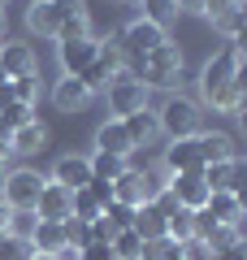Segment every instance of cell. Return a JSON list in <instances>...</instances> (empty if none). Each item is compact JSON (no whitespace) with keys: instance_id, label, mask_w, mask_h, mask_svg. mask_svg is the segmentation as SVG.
Here are the masks:
<instances>
[{"instance_id":"6da1fadb","label":"cell","mask_w":247,"mask_h":260,"mask_svg":"<svg viewBox=\"0 0 247 260\" xmlns=\"http://www.w3.org/2000/svg\"><path fill=\"white\" fill-rule=\"evenodd\" d=\"M243 83H247L243 78V48H238V39H230V48H221L200 70V95L217 113H238L243 109Z\"/></svg>"},{"instance_id":"7a4b0ae2","label":"cell","mask_w":247,"mask_h":260,"mask_svg":"<svg viewBox=\"0 0 247 260\" xmlns=\"http://www.w3.org/2000/svg\"><path fill=\"white\" fill-rule=\"evenodd\" d=\"M126 65L147 91H152V87H174L178 78H182V52H178V44H169V39H165L161 48H152L143 61H126Z\"/></svg>"},{"instance_id":"3957f363","label":"cell","mask_w":247,"mask_h":260,"mask_svg":"<svg viewBox=\"0 0 247 260\" xmlns=\"http://www.w3.org/2000/svg\"><path fill=\"white\" fill-rule=\"evenodd\" d=\"M200 104L191 100V95H165V104H161V113H156V130L161 135H169V143L174 139H195L200 135Z\"/></svg>"},{"instance_id":"277c9868","label":"cell","mask_w":247,"mask_h":260,"mask_svg":"<svg viewBox=\"0 0 247 260\" xmlns=\"http://www.w3.org/2000/svg\"><path fill=\"white\" fill-rule=\"evenodd\" d=\"M48 178L39 169H9V174L0 178V200L9 208H35L39 191H44Z\"/></svg>"},{"instance_id":"5b68a950","label":"cell","mask_w":247,"mask_h":260,"mask_svg":"<svg viewBox=\"0 0 247 260\" xmlns=\"http://www.w3.org/2000/svg\"><path fill=\"white\" fill-rule=\"evenodd\" d=\"M104 91H109V109H113V117H126V113L147 109V87L139 83L130 70H117V74H113V83L104 87Z\"/></svg>"},{"instance_id":"8992f818","label":"cell","mask_w":247,"mask_h":260,"mask_svg":"<svg viewBox=\"0 0 247 260\" xmlns=\"http://www.w3.org/2000/svg\"><path fill=\"white\" fill-rule=\"evenodd\" d=\"M113 44H117V52H121V61H143L147 52H152V48H161L165 44V30L161 26H152V22H130L126 30H121L117 39H113Z\"/></svg>"},{"instance_id":"52a82bcc","label":"cell","mask_w":247,"mask_h":260,"mask_svg":"<svg viewBox=\"0 0 247 260\" xmlns=\"http://www.w3.org/2000/svg\"><path fill=\"white\" fill-rule=\"evenodd\" d=\"M117 70H126V61H121V52H117V44H109V39H100V52H96V61L87 65V70H82V83H87V91H104V87L113 83V74H117Z\"/></svg>"},{"instance_id":"ba28073f","label":"cell","mask_w":247,"mask_h":260,"mask_svg":"<svg viewBox=\"0 0 247 260\" xmlns=\"http://www.w3.org/2000/svg\"><path fill=\"white\" fill-rule=\"evenodd\" d=\"M96 52H100V39H96V35H87V39H61V44H56L61 70H65L70 78H78L82 70L96 61Z\"/></svg>"},{"instance_id":"9c48e42d","label":"cell","mask_w":247,"mask_h":260,"mask_svg":"<svg viewBox=\"0 0 247 260\" xmlns=\"http://www.w3.org/2000/svg\"><path fill=\"white\" fill-rule=\"evenodd\" d=\"M200 213L217 225H243V195L238 191H208V204Z\"/></svg>"},{"instance_id":"30bf717a","label":"cell","mask_w":247,"mask_h":260,"mask_svg":"<svg viewBox=\"0 0 247 260\" xmlns=\"http://www.w3.org/2000/svg\"><path fill=\"white\" fill-rule=\"evenodd\" d=\"M0 70H5V78H26L39 70L35 61V48L30 44H18V39H5L0 44Z\"/></svg>"},{"instance_id":"8fae6325","label":"cell","mask_w":247,"mask_h":260,"mask_svg":"<svg viewBox=\"0 0 247 260\" xmlns=\"http://www.w3.org/2000/svg\"><path fill=\"white\" fill-rule=\"evenodd\" d=\"M169 191L178 195V204H182L187 213H200V208L208 204V186H204L200 169H195V174H169Z\"/></svg>"},{"instance_id":"7c38bea8","label":"cell","mask_w":247,"mask_h":260,"mask_svg":"<svg viewBox=\"0 0 247 260\" xmlns=\"http://www.w3.org/2000/svg\"><path fill=\"white\" fill-rule=\"evenodd\" d=\"M48 182L65 186V191H82V186L91 182V165H87V156H78V152H70V156H61L52 165V178Z\"/></svg>"},{"instance_id":"4fadbf2b","label":"cell","mask_w":247,"mask_h":260,"mask_svg":"<svg viewBox=\"0 0 247 260\" xmlns=\"http://www.w3.org/2000/svg\"><path fill=\"white\" fill-rule=\"evenodd\" d=\"M70 195L74 191H65V186H56V182H44V191H39V200H35V217L39 221H65V217H70Z\"/></svg>"},{"instance_id":"5bb4252c","label":"cell","mask_w":247,"mask_h":260,"mask_svg":"<svg viewBox=\"0 0 247 260\" xmlns=\"http://www.w3.org/2000/svg\"><path fill=\"white\" fill-rule=\"evenodd\" d=\"M195 169H204L195 139H174L165 148V174H195Z\"/></svg>"},{"instance_id":"9a60e30c","label":"cell","mask_w":247,"mask_h":260,"mask_svg":"<svg viewBox=\"0 0 247 260\" xmlns=\"http://www.w3.org/2000/svg\"><path fill=\"white\" fill-rule=\"evenodd\" d=\"M96 152H109V156H126V160H130L135 143H130V135H126V126H121V117H109L100 130H96Z\"/></svg>"},{"instance_id":"2e32d148","label":"cell","mask_w":247,"mask_h":260,"mask_svg":"<svg viewBox=\"0 0 247 260\" xmlns=\"http://www.w3.org/2000/svg\"><path fill=\"white\" fill-rule=\"evenodd\" d=\"M200 178H204L208 191H238V182H243V165H238V156L234 160H212V165L200 169Z\"/></svg>"},{"instance_id":"e0dca14e","label":"cell","mask_w":247,"mask_h":260,"mask_svg":"<svg viewBox=\"0 0 247 260\" xmlns=\"http://www.w3.org/2000/svg\"><path fill=\"white\" fill-rule=\"evenodd\" d=\"M195 148H200V160L212 165V160H234V139L226 130H200L195 135Z\"/></svg>"},{"instance_id":"ac0fdd59","label":"cell","mask_w":247,"mask_h":260,"mask_svg":"<svg viewBox=\"0 0 247 260\" xmlns=\"http://www.w3.org/2000/svg\"><path fill=\"white\" fill-rule=\"evenodd\" d=\"M87 100H91V91H87V83H82V78H70V74H65L61 83L52 87V104H56L61 113H78Z\"/></svg>"},{"instance_id":"d6986e66","label":"cell","mask_w":247,"mask_h":260,"mask_svg":"<svg viewBox=\"0 0 247 260\" xmlns=\"http://www.w3.org/2000/svg\"><path fill=\"white\" fill-rule=\"evenodd\" d=\"M30 251H35V256H65L61 221H39L35 234H30Z\"/></svg>"},{"instance_id":"ffe728a7","label":"cell","mask_w":247,"mask_h":260,"mask_svg":"<svg viewBox=\"0 0 247 260\" xmlns=\"http://www.w3.org/2000/svg\"><path fill=\"white\" fill-rule=\"evenodd\" d=\"M44 139H48V130H44V121H26V126H18V130H9V152H39L44 148Z\"/></svg>"},{"instance_id":"44dd1931","label":"cell","mask_w":247,"mask_h":260,"mask_svg":"<svg viewBox=\"0 0 247 260\" xmlns=\"http://www.w3.org/2000/svg\"><path fill=\"white\" fill-rule=\"evenodd\" d=\"M26 26L35 30V35H56L61 18H56L52 0H30V9H26Z\"/></svg>"},{"instance_id":"7402d4cb","label":"cell","mask_w":247,"mask_h":260,"mask_svg":"<svg viewBox=\"0 0 247 260\" xmlns=\"http://www.w3.org/2000/svg\"><path fill=\"white\" fill-rule=\"evenodd\" d=\"M121 126H126L130 143H135V148H143V143H147V139H152V135H156V113H152V109L126 113V117H121Z\"/></svg>"},{"instance_id":"603a6c76","label":"cell","mask_w":247,"mask_h":260,"mask_svg":"<svg viewBox=\"0 0 247 260\" xmlns=\"http://www.w3.org/2000/svg\"><path fill=\"white\" fill-rule=\"evenodd\" d=\"M130 230H135L143 243H147V239H165V217L156 213L152 204H139V208H135V221H130Z\"/></svg>"},{"instance_id":"cb8c5ba5","label":"cell","mask_w":247,"mask_h":260,"mask_svg":"<svg viewBox=\"0 0 247 260\" xmlns=\"http://www.w3.org/2000/svg\"><path fill=\"white\" fill-rule=\"evenodd\" d=\"M87 165H91V178L117 182V178L130 169V160H126V156H109V152H91V156H87Z\"/></svg>"},{"instance_id":"d4e9b609","label":"cell","mask_w":247,"mask_h":260,"mask_svg":"<svg viewBox=\"0 0 247 260\" xmlns=\"http://www.w3.org/2000/svg\"><path fill=\"white\" fill-rule=\"evenodd\" d=\"M135 174H139V204H152L156 195L165 191V182H169L165 169H135Z\"/></svg>"},{"instance_id":"484cf974","label":"cell","mask_w":247,"mask_h":260,"mask_svg":"<svg viewBox=\"0 0 247 260\" xmlns=\"http://www.w3.org/2000/svg\"><path fill=\"white\" fill-rule=\"evenodd\" d=\"M165 239H174V243H187V239H195V213L178 208L174 217H165Z\"/></svg>"},{"instance_id":"4316f807","label":"cell","mask_w":247,"mask_h":260,"mask_svg":"<svg viewBox=\"0 0 247 260\" xmlns=\"http://www.w3.org/2000/svg\"><path fill=\"white\" fill-rule=\"evenodd\" d=\"M243 18H247L243 5H226V9L212 18V26H217L221 35H230V39H243Z\"/></svg>"},{"instance_id":"83f0119b","label":"cell","mask_w":247,"mask_h":260,"mask_svg":"<svg viewBox=\"0 0 247 260\" xmlns=\"http://www.w3.org/2000/svg\"><path fill=\"white\" fill-rule=\"evenodd\" d=\"M35 225H39L35 208H9V225H5V234H13V239H26V243H30Z\"/></svg>"},{"instance_id":"f1b7e54d","label":"cell","mask_w":247,"mask_h":260,"mask_svg":"<svg viewBox=\"0 0 247 260\" xmlns=\"http://www.w3.org/2000/svg\"><path fill=\"white\" fill-rule=\"evenodd\" d=\"M139 5H143V22H152V26H161V30L178 18V5H174V0H139Z\"/></svg>"},{"instance_id":"f546056e","label":"cell","mask_w":247,"mask_h":260,"mask_svg":"<svg viewBox=\"0 0 247 260\" xmlns=\"http://www.w3.org/2000/svg\"><path fill=\"white\" fill-rule=\"evenodd\" d=\"M109 247H113V256H117V260H139V251H143V239H139L135 230H117Z\"/></svg>"},{"instance_id":"4dcf8cb0","label":"cell","mask_w":247,"mask_h":260,"mask_svg":"<svg viewBox=\"0 0 247 260\" xmlns=\"http://www.w3.org/2000/svg\"><path fill=\"white\" fill-rule=\"evenodd\" d=\"M70 217H78V221H96V217H100V204H96L87 191H74L70 195Z\"/></svg>"},{"instance_id":"1f68e13d","label":"cell","mask_w":247,"mask_h":260,"mask_svg":"<svg viewBox=\"0 0 247 260\" xmlns=\"http://www.w3.org/2000/svg\"><path fill=\"white\" fill-rule=\"evenodd\" d=\"M104 221L113 225V230H130V221H135V208L130 204H121V200H113V204H104Z\"/></svg>"},{"instance_id":"d6a6232c","label":"cell","mask_w":247,"mask_h":260,"mask_svg":"<svg viewBox=\"0 0 247 260\" xmlns=\"http://www.w3.org/2000/svg\"><path fill=\"white\" fill-rule=\"evenodd\" d=\"M0 121H5V130H18V126H26V121H35V104H18V100H13L9 109L0 113Z\"/></svg>"},{"instance_id":"836d02e7","label":"cell","mask_w":247,"mask_h":260,"mask_svg":"<svg viewBox=\"0 0 247 260\" xmlns=\"http://www.w3.org/2000/svg\"><path fill=\"white\" fill-rule=\"evenodd\" d=\"M35 251H30L26 239H13V234H0V260H30Z\"/></svg>"},{"instance_id":"e575fe53","label":"cell","mask_w":247,"mask_h":260,"mask_svg":"<svg viewBox=\"0 0 247 260\" xmlns=\"http://www.w3.org/2000/svg\"><path fill=\"white\" fill-rule=\"evenodd\" d=\"M61 234H65V247H70V251L87 247V221H78V217H65V221H61Z\"/></svg>"},{"instance_id":"d590c367","label":"cell","mask_w":247,"mask_h":260,"mask_svg":"<svg viewBox=\"0 0 247 260\" xmlns=\"http://www.w3.org/2000/svg\"><path fill=\"white\" fill-rule=\"evenodd\" d=\"M91 35V22H87V13H82V18H70V22H61V26H56V44H61V39H87Z\"/></svg>"},{"instance_id":"8d00e7d4","label":"cell","mask_w":247,"mask_h":260,"mask_svg":"<svg viewBox=\"0 0 247 260\" xmlns=\"http://www.w3.org/2000/svg\"><path fill=\"white\" fill-rule=\"evenodd\" d=\"M35 87H39L35 74H26V78H9V91H13V100H18V104H35Z\"/></svg>"},{"instance_id":"74e56055","label":"cell","mask_w":247,"mask_h":260,"mask_svg":"<svg viewBox=\"0 0 247 260\" xmlns=\"http://www.w3.org/2000/svg\"><path fill=\"white\" fill-rule=\"evenodd\" d=\"M82 191H87L96 204H100V213H104V204H113V182H104V178H91V182L82 186Z\"/></svg>"},{"instance_id":"f35d334b","label":"cell","mask_w":247,"mask_h":260,"mask_svg":"<svg viewBox=\"0 0 247 260\" xmlns=\"http://www.w3.org/2000/svg\"><path fill=\"white\" fill-rule=\"evenodd\" d=\"M74 260H117V256H113L109 243H87V247L74 251Z\"/></svg>"},{"instance_id":"ab89813d","label":"cell","mask_w":247,"mask_h":260,"mask_svg":"<svg viewBox=\"0 0 247 260\" xmlns=\"http://www.w3.org/2000/svg\"><path fill=\"white\" fill-rule=\"evenodd\" d=\"M113 225L104 221V217H96V221H87V243H113Z\"/></svg>"},{"instance_id":"60d3db41","label":"cell","mask_w":247,"mask_h":260,"mask_svg":"<svg viewBox=\"0 0 247 260\" xmlns=\"http://www.w3.org/2000/svg\"><path fill=\"white\" fill-rule=\"evenodd\" d=\"M152 208H156V213H161V217H174L178 208H182V204H178V195L169 191V182H165V191H161V195H156V200H152Z\"/></svg>"},{"instance_id":"b9f144b4","label":"cell","mask_w":247,"mask_h":260,"mask_svg":"<svg viewBox=\"0 0 247 260\" xmlns=\"http://www.w3.org/2000/svg\"><path fill=\"white\" fill-rule=\"evenodd\" d=\"M52 9H56V18H61V22H70V18H82L87 5H82V0H52Z\"/></svg>"},{"instance_id":"7bdbcfd3","label":"cell","mask_w":247,"mask_h":260,"mask_svg":"<svg viewBox=\"0 0 247 260\" xmlns=\"http://www.w3.org/2000/svg\"><path fill=\"white\" fill-rule=\"evenodd\" d=\"M208 260H247V247L243 243H230V247H221V251H208Z\"/></svg>"},{"instance_id":"ee69618b","label":"cell","mask_w":247,"mask_h":260,"mask_svg":"<svg viewBox=\"0 0 247 260\" xmlns=\"http://www.w3.org/2000/svg\"><path fill=\"white\" fill-rule=\"evenodd\" d=\"M178 13H204V0H174Z\"/></svg>"},{"instance_id":"f6af8a7d","label":"cell","mask_w":247,"mask_h":260,"mask_svg":"<svg viewBox=\"0 0 247 260\" xmlns=\"http://www.w3.org/2000/svg\"><path fill=\"white\" fill-rule=\"evenodd\" d=\"M9 104H13V91H9V83H0V113L9 109Z\"/></svg>"},{"instance_id":"bcb514c9","label":"cell","mask_w":247,"mask_h":260,"mask_svg":"<svg viewBox=\"0 0 247 260\" xmlns=\"http://www.w3.org/2000/svg\"><path fill=\"white\" fill-rule=\"evenodd\" d=\"M165 260H187V251H182V243H169V251H165Z\"/></svg>"},{"instance_id":"7dc6e473","label":"cell","mask_w":247,"mask_h":260,"mask_svg":"<svg viewBox=\"0 0 247 260\" xmlns=\"http://www.w3.org/2000/svg\"><path fill=\"white\" fill-rule=\"evenodd\" d=\"M5 225H9V204L0 200V234H5Z\"/></svg>"},{"instance_id":"c3c4849f","label":"cell","mask_w":247,"mask_h":260,"mask_svg":"<svg viewBox=\"0 0 247 260\" xmlns=\"http://www.w3.org/2000/svg\"><path fill=\"white\" fill-rule=\"evenodd\" d=\"M0 143H9V130H5V121H0Z\"/></svg>"},{"instance_id":"681fc988","label":"cell","mask_w":247,"mask_h":260,"mask_svg":"<svg viewBox=\"0 0 247 260\" xmlns=\"http://www.w3.org/2000/svg\"><path fill=\"white\" fill-rule=\"evenodd\" d=\"M30 260H65V256H30Z\"/></svg>"},{"instance_id":"f907efd6","label":"cell","mask_w":247,"mask_h":260,"mask_svg":"<svg viewBox=\"0 0 247 260\" xmlns=\"http://www.w3.org/2000/svg\"><path fill=\"white\" fill-rule=\"evenodd\" d=\"M0 30H5V9H0Z\"/></svg>"},{"instance_id":"816d5d0a","label":"cell","mask_w":247,"mask_h":260,"mask_svg":"<svg viewBox=\"0 0 247 260\" xmlns=\"http://www.w3.org/2000/svg\"><path fill=\"white\" fill-rule=\"evenodd\" d=\"M0 83H9V78H5V70H0Z\"/></svg>"},{"instance_id":"f5cc1de1","label":"cell","mask_w":247,"mask_h":260,"mask_svg":"<svg viewBox=\"0 0 247 260\" xmlns=\"http://www.w3.org/2000/svg\"><path fill=\"white\" fill-rule=\"evenodd\" d=\"M121 5H139V0H121Z\"/></svg>"}]
</instances>
